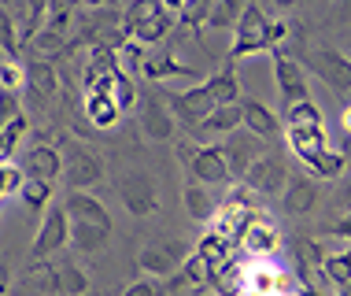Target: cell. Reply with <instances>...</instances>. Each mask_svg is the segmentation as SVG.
Masks as SVG:
<instances>
[{
  "instance_id": "1",
  "label": "cell",
  "mask_w": 351,
  "mask_h": 296,
  "mask_svg": "<svg viewBox=\"0 0 351 296\" xmlns=\"http://www.w3.org/2000/svg\"><path fill=\"white\" fill-rule=\"evenodd\" d=\"M292 37V26L281 23V19H267L263 8L248 0V8L241 12L233 26V45H230V63H241L248 56H263V52H274L281 49V41Z\"/></svg>"
},
{
  "instance_id": "2",
  "label": "cell",
  "mask_w": 351,
  "mask_h": 296,
  "mask_svg": "<svg viewBox=\"0 0 351 296\" xmlns=\"http://www.w3.org/2000/svg\"><path fill=\"white\" fill-rule=\"evenodd\" d=\"M178 26V15L170 12L163 0H126L122 12V30L141 45H159L167 41L170 30Z\"/></svg>"
},
{
  "instance_id": "3",
  "label": "cell",
  "mask_w": 351,
  "mask_h": 296,
  "mask_svg": "<svg viewBox=\"0 0 351 296\" xmlns=\"http://www.w3.org/2000/svg\"><path fill=\"white\" fill-rule=\"evenodd\" d=\"M178 156L189 163V174L196 181L211 185H233V170L226 163L222 148L218 145H193V141H178Z\"/></svg>"
},
{
  "instance_id": "4",
  "label": "cell",
  "mask_w": 351,
  "mask_h": 296,
  "mask_svg": "<svg viewBox=\"0 0 351 296\" xmlns=\"http://www.w3.org/2000/svg\"><path fill=\"white\" fill-rule=\"evenodd\" d=\"M115 193L122 200V207L134 218H148L159 212V189H156V178L148 170H126V174H119Z\"/></svg>"
},
{
  "instance_id": "5",
  "label": "cell",
  "mask_w": 351,
  "mask_h": 296,
  "mask_svg": "<svg viewBox=\"0 0 351 296\" xmlns=\"http://www.w3.org/2000/svg\"><path fill=\"white\" fill-rule=\"evenodd\" d=\"M252 215H259V207H255V193L248 185L244 189H237V193H230V200H226L222 207H215V215H211V230L215 234H222L226 241H241V234H244V226L252 223Z\"/></svg>"
},
{
  "instance_id": "6",
  "label": "cell",
  "mask_w": 351,
  "mask_h": 296,
  "mask_svg": "<svg viewBox=\"0 0 351 296\" xmlns=\"http://www.w3.org/2000/svg\"><path fill=\"white\" fill-rule=\"evenodd\" d=\"M71 244V215L63 204H52L45 207V218H41V230H37L34 244H30V255L34 260H49V255H60V248Z\"/></svg>"
},
{
  "instance_id": "7",
  "label": "cell",
  "mask_w": 351,
  "mask_h": 296,
  "mask_svg": "<svg viewBox=\"0 0 351 296\" xmlns=\"http://www.w3.org/2000/svg\"><path fill=\"white\" fill-rule=\"evenodd\" d=\"M237 248H241L248 260H278L281 248H285V237H281V230L270 223L267 215H252V223L244 226Z\"/></svg>"
},
{
  "instance_id": "8",
  "label": "cell",
  "mask_w": 351,
  "mask_h": 296,
  "mask_svg": "<svg viewBox=\"0 0 351 296\" xmlns=\"http://www.w3.org/2000/svg\"><path fill=\"white\" fill-rule=\"evenodd\" d=\"M167 104H170V111H174V122H182L189 133L218 108V100H215V93L207 82L193 85V89H185V93H174V97H167Z\"/></svg>"
},
{
  "instance_id": "9",
  "label": "cell",
  "mask_w": 351,
  "mask_h": 296,
  "mask_svg": "<svg viewBox=\"0 0 351 296\" xmlns=\"http://www.w3.org/2000/svg\"><path fill=\"white\" fill-rule=\"evenodd\" d=\"M241 178L255 196H281L289 185V167L281 156H255Z\"/></svg>"
},
{
  "instance_id": "10",
  "label": "cell",
  "mask_w": 351,
  "mask_h": 296,
  "mask_svg": "<svg viewBox=\"0 0 351 296\" xmlns=\"http://www.w3.org/2000/svg\"><path fill=\"white\" fill-rule=\"evenodd\" d=\"M26 104L37 111V115H45L49 111V104L60 97V74H56L52 60H30L26 63Z\"/></svg>"
},
{
  "instance_id": "11",
  "label": "cell",
  "mask_w": 351,
  "mask_h": 296,
  "mask_svg": "<svg viewBox=\"0 0 351 296\" xmlns=\"http://www.w3.org/2000/svg\"><path fill=\"white\" fill-rule=\"evenodd\" d=\"M270 60H274V85H278L285 108H289V104H296V100H307V97H311V89H307V71L300 67L296 56H289L285 49H274Z\"/></svg>"
},
{
  "instance_id": "12",
  "label": "cell",
  "mask_w": 351,
  "mask_h": 296,
  "mask_svg": "<svg viewBox=\"0 0 351 296\" xmlns=\"http://www.w3.org/2000/svg\"><path fill=\"white\" fill-rule=\"evenodd\" d=\"M307 67L333 93H351V60L340 49H315L307 56Z\"/></svg>"
},
{
  "instance_id": "13",
  "label": "cell",
  "mask_w": 351,
  "mask_h": 296,
  "mask_svg": "<svg viewBox=\"0 0 351 296\" xmlns=\"http://www.w3.org/2000/svg\"><path fill=\"white\" fill-rule=\"evenodd\" d=\"M63 178H67L71 189H93L104 181V159L97 152L71 145V152L63 156Z\"/></svg>"
},
{
  "instance_id": "14",
  "label": "cell",
  "mask_w": 351,
  "mask_h": 296,
  "mask_svg": "<svg viewBox=\"0 0 351 296\" xmlns=\"http://www.w3.org/2000/svg\"><path fill=\"white\" fill-rule=\"evenodd\" d=\"M141 130H145L148 141H174L178 122H174V111H170L167 97L148 93V100H141Z\"/></svg>"
},
{
  "instance_id": "15",
  "label": "cell",
  "mask_w": 351,
  "mask_h": 296,
  "mask_svg": "<svg viewBox=\"0 0 351 296\" xmlns=\"http://www.w3.org/2000/svg\"><path fill=\"white\" fill-rule=\"evenodd\" d=\"M23 170H26V178H41L56 185V178L63 174V152L49 145V141H37V145L23 152Z\"/></svg>"
},
{
  "instance_id": "16",
  "label": "cell",
  "mask_w": 351,
  "mask_h": 296,
  "mask_svg": "<svg viewBox=\"0 0 351 296\" xmlns=\"http://www.w3.org/2000/svg\"><path fill=\"white\" fill-rule=\"evenodd\" d=\"M241 126L255 133L259 141H274L285 133V122L274 108H267L263 100H241Z\"/></svg>"
},
{
  "instance_id": "17",
  "label": "cell",
  "mask_w": 351,
  "mask_h": 296,
  "mask_svg": "<svg viewBox=\"0 0 351 296\" xmlns=\"http://www.w3.org/2000/svg\"><path fill=\"white\" fill-rule=\"evenodd\" d=\"M218 148H222V156H226V163H230L233 178H241L244 170H248L252 159H255V156H263V152H259V137H255V133H248V130H233V133H226Z\"/></svg>"
},
{
  "instance_id": "18",
  "label": "cell",
  "mask_w": 351,
  "mask_h": 296,
  "mask_svg": "<svg viewBox=\"0 0 351 296\" xmlns=\"http://www.w3.org/2000/svg\"><path fill=\"white\" fill-rule=\"evenodd\" d=\"M137 266L145 271V278H174L182 271V255L174 244H145L137 255Z\"/></svg>"
},
{
  "instance_id": "19",
  "label": "cell",
  "mask_w": 351,
  "mask_h": 296,
  "mask_svg": "<svg viewBox=\"0 0 351 296\" xmlns=\"http://www.w3.org/2000/svg\"><path fill=\"white\" fill-rule=\"evenodd\" d=\"M281 200H285V212L289 215H311L322 200V189L311 174H296V178L289 174V185H285Z\"/></svg>"
},
{
  "instance_id": "20",
  "label": "cell",
  "mask_w": 351,
  "mask_h": 296,
  "mask_svg": "<svg viewBox=\"0 0 351 296\" xmlns=\"http://www.w3.org/2000/svg\"><path fill=\"white\" fill-rule=\"evenodd\" d=\"M233 130H241V100L218 104L211 115L193 130V137H196V145H207L211 137H226V133H233Z\"/></svg>"
},
{
  "instance_id": "21",
  "label": "cell",
  "mask_w": 351,
  "mask_h": 296,
  "mask_svg": "<svg viewBox=\"0 0 351 296\" xmlns=\"http://www.w3.org/2000/svg\"><path fill=\"white\" fill-rule=\"evenodd\" d=\"M115 71H122V60H119V49H115V45H93L89 63H85V74H82L85 89H97V85H100L104 78H111Z\"/></svg>"
},
{
  "instance_id": "22",
  "label": "cell",
  "mask_w": 351,
  "mask_h": 296,
  "mask_svg": "<svg viewBox=\"0 0 351 296\" xmlns=\"http://www.w3.org/2000/svg\"><path fill=\"white\" fill-rule=\"evenodd\" d=\"M285 141H289L292 156L307 159L315 152L329 148V130H326V122H318V126H285Z\"/></svg>"
},
{
  "instance_id": "23",
  "label": "cell",
  "mask_w": 351,
  "mask_h": 296,
  "mask_svg": "<svg viewBox=\"0 0 351 296\" xmlns=\"http://www.w3.org/2000/svg\"><path fill=\"white\" fill-rule=\"evenodd\" d=\"M111 241V226L100 223H82V218H71V248L82 255H97L104 252Z\"/></svg>"
},
{
  "instance_id": "24",
  "label": "cell",
  "mask_w": 351,
  "mask_h": 296,
  "mask_svg": "<svg viewBox=\"0 0 351 296\" xmlns=\"http://www.w3.org/2000/svg\"><path fill=\"white\" fill-rule=\"evenodd\" d=\"M141 74H145L148 82H167V78H200V71H196V67L182 63L178 56H170V52L148 56V60L141 63Z\"/></svg>"
},
{
  "instance_id": "25",
  "label": "cell",
  "mask_w": 351,
  "mask_h": 296,
  "mask_svg": "<svg viewBox=\"0 0 351 296\" xmlns=\"http://www.w3.org/2000/svg\"><path fill=\"white\" fill-rule=\"evenodd\" d=\"M71 218H82V223H100V226H111V215L108 207L100 204L97 196H89V189H71L67 200H63Z\"/></svg>"
},
{
  "instance_id": "26",
  "label": "cell",
  "mask_w": 351,
  "mask_h": 296,
  "mask_svg": "<svg viewBox=\"0 0 351 296\" xmlns=\"http://www.w3.org/2000/svg\"><path fill=\"white\" fill-rule=\"evenodd\" d=\"M85 119H89L93 126H100V130H111V126L122 119V108L115 104V97H111V93L89 89V93H85Z\"/></svg>"
},
{
  "instance_id": "27",
  "label": "cell",
  "mask_w": 351,
  "mask_h": 296,
  "mask_svg": "<svg viewBox=\"0 0 351 296\" xmlns=\"http://www.w3.org/2000/svg\"><path fill=\"white\" fill-rule=\"evenodd\" d=\"M303 167H307V174L318 178V181H337L340 174H344V167H348V156L329 145V148H322V152H315V156L303 159Z\"/></svg>"
},
{
  "instance_id": "28",
  "label": "cell",
  "mask_w": 351,
  "mask_h": 296,
  "mask_svg": "<svg viewBox=\"0 0 351 296\" xmlns=\"http://www.w3.org/2000/svg\"><path fill=\"white\" fill-rule=\"evenodd\" d=\"M182 200H185V207H189V215L196 218V223H211V215H215V196H211V189L204 185V181H196V178H189L185 181V189H182Z\"/></svg>"
},
{
  "instance_id": "29",
  "label": "cell",
  "mask_w": 351,
  "mask_h": 296,
  "mask_svg": "<svg viewBox=\"0 0 351 296\" xmlns=\"http://www.w3.org/2000/svg\"><path fill=\"white\" fill-rule=\"evenodd\" d=\"M26 137H30V115L23 111V115H15L8 126H0V163H8V159L23 148Z\"/></svg>"
},
{
  "instance_id": "30",
  "label": "cell",
  "mask_w": 351,
  "mask_h": 296,
  "mask_svg": "<svg viewBox=\"0 0 351 296\" xmlns=\"http://www.w3.org/2000/svg\"><path fill=\"white\" fill-rule=\"evenodd\" d=\"M89 293V274L78 263H56V296H85Z\"/></svg>"
},
{
  "instance_id": "31",
  "label": "cell",
  "mask_w": 351,
  "mask_h": 296,
  "mask_svg": "<svg viewBox=\"0 0 351 296\" xmlns=\"http://www.w3.org/2000/svg\"><path fill=\"white\" fill-rule=\"evenodd\" d=\"M97 89H104V93H111L115 97V104L122 111H130V108H137V89H134V82H130V74L126 71H115L111 78H104ZM89 93V89H85Z\"/></svg>"
},
{
  "instance_id": "32",
  "label": "cell",
  "mask_w": 351,
  "mask_h": 296,
  "mask_svg": "<svg viewBox=\"0 0 351 296\" xmlns=\"http://www.w3.org/2000/svg\"><path fill=\"white\" fill-rule=\"evenodd\" d=\"M19 200L26 204L30 215H41L45 207L52 204V181H41V178H26L23 189H19Z\"/></svg>"
},
{
  "instance_id": "33",
  "label": "cell",
  "mask_w": 351,
  "mask_h": 296,
  "mask_svg": "<svg viewBox=\"0 0 351 296\" xmlns=\"http://www.w3.org/2000/svg\"><path fill=\"white\" fill-rule=\"evenodd\" d=\"M45 19H49V0H23V30H19L23 45L45 30Z\"/></svg>"
},
{
  "instance_id": "34",
  "label": "cell",
  "mask_w": 351,
  "mask_h": 296,
  "mask_svg": "<svg viewBox=\"0 0 351 296\" xmlns=\"http://www.w3.org/2000/svg\"><path fill=\"white\" fill-rule=\"evenodd\" d=\"M244 8H248V0H215L211 15H207V26L211 30H233Z\"/></svg>"
},
{
  "instance_id": "35",
  "label": "cell",
  "mask_w": 351,
  "mask_h": 296,
  "mask_svg": "<svg viewBox=\"0 0 351 296\" xmlns=\"http://www.w3.org/2000/svg\"><path fill=\"white\" fill-rule=\"evenodd\" d=\"M285 126H318V122H326V115H322V108L315 100H296V104H289L285 108V115H281Z\"/></svg>"
},
{
  "instance_id": "36",
  "label": "cell",
  "mask_w": 351,
  "mask_h": 296,
  "mask_svg": "<svg viewBox=\"0 0 351 296\" xmlns=\"http://www.w3.org/2000/svg\"><path fill=\"white\" fill-rule=\"evenodd\" d=\"M0 52H4L8 60H19V56H23V37H19V23H15V15L8 12L4 4H0Z\"/></svg>"
},
{
  "instance_id": "37",
  "label": "cell",
  "mask_w": 351,
  "mask_h": 296,
  "mask_svg": "<svg viewBox=\"0 0 351 296\" xmlns=\"http://www.w3.org/2000/svg\"><path fill=\"white\" fill-rule=\"evenodd\" d=\"M318 274H322L326 282H333V285L351 282V248H344V252H326V260H322Z\"/></svg>"
},
{
  "instance_id": "38",
  "label": "cell",
  "mask_w": 351,
  "mask_h": 296,
  "mask_svg": "<svg viewBox=\"0 0 351 296\" xmlns=\"http://www.w3.org/2000/svg\"><path fill=\"white\" fill-rule=\"evenodd\" d=\"M207 85H211V93H215V100L218 104H233V100H241V78L226 67V71H218L207 78Z\"/></svg>"
},
{
  "instance_id": "39",
  "label": "cell",
  "mask_w": 351,
  "mask_h": 296,
  "mask_svg": "<svg viewBox=\"0 0 351 296\" xmlns=\"http://www.w3.org/2000/svg\"><path fill=\"white\" fill-rule=\"evenodd\" d=\"M0 89L23 93L26 89V63H19V60H4V63H0Z\"/></svg>"
},
{
  "instance_id": "40",
  "label": "cell",
  "mask_w": 351,
  "mask_h": 296,
  "mask_svg": "<svg viewBox=\"0 0 351 296\" xmlns=\"http://www.w3.org/2000/svg\"><path fill=\"white\" fill-rule=\"evenodd\" d=\"M211 4L215 0H185V8H182V15H178V23L182 26H207V15H211Z\"/></svg>"
},
{
  "instance_id": "41",
  "label": "cell",
  "mask_w": 351,
  "mask_h": 296,
  "mask_svg": "<svg viewBox=\"0 0 351 296\" xmlns=\"http://www.w3.org/2000/svg\"><path fill=\"white\" fill-rule=\"evenodd\" d=\"M23 181H26V170L19 167V163H0V196H19V189H23Z\"/></svg>"
},
{
  "instance_id": "42",
  "label": "cell",
  "mask_w": 351,
  "mask_h": 296,
  "mask_svg": "<svg viewBox=\"0 0 351 296\" xmlns=\"http://www.w3.org/2000/svg\"><path fill=\"white\" fill-rule=\"evenodd\" d=\"M30 282H34V289H41L45 296H56V266L45 263V260H34Z\"/></svg>"
},
{
  "instance_id": "43",
  "label": "cell",
  "mask_w": 351,
  "mask_h": 296,
  "mask_svg": "<svg viewBox=\"0 0 351 296\" xmlns=\"http://www.w3.org/2000/svg\"><path fill=\"white\" fill-rule=\"evenodd\" d=\"M30 45H34L41 56H52V52H63V45H67V41H63V34H56V30H49V26H45V30L37 34Z\"/></svg>"
},
{
  "instance_id": "44",
  "label": "cell",
  "mask_w": 351,
  "mask_h": 296,
  "mask_svg": "<svg viewBox=\"0 0 351 296\" xmlns=\"http://www.w3.org/2000/svg\"><path fill=\"white\" fill-rule=\"evenodd\" d=\"M15 115H23V100L12 89H0V126H8Z\"/></svg>"
},
{
  "instance_id": "45",
  "label": "cell",
  "mask_w": 351,
  "mask_h": 296,
  "mask_svg": "<svg viewBox=\"0 0 351 296\" xmlns=\"http://www.w3.org/2000/svg\"><path fill=\"white\" fill-rule=\"evenodd\" d=\"M122 296H163V293H159V285L152 278H141L134 285H126V293H122Z\"/></svg>"
},
{
  "instance_id": "46",
  "label": "cell",
  "mask_w": 351,
  "mask_h": 296,
  "mask_svg": "<svg viewBox=\"0 0 351 296\" xmlns=\"http://www.w3.org/2000/svg\"><path fill=\"white\" fill-rule=\"evenodd\" d=\"M329 237H340V241H351V212H344L337 223H329Z\"/></svg>"
},
{
  "instance_id": "47",
  "label": "cell",
  "mask_w": 351,
  "mask_h": 296,
  "mask_svg": "<svg viewBox=\"0 0 351 296\" xmlns=\"http://www.w3.org/2000/svg\"><path fill=\"white\" fill-rule=\"evenodd\" d=\"M8 285H12V263H8L4 255H0V296L8 293Z\"/></svg>"
},
{
  "instance_id": "48",
  "label": "cell",
  "mask_w": 351,
  "mask_h": 296,
  "mask_svg": "<svg viewBox=\"0 0 351 296\" xmlns=\"http://www.w3.org/2000/svg\"><path fill=\"white\" fill-rule=\"evenodd\" d=\"M340 130H344L348 137H351V104H348L344 111H340Z\"/></svg>"
},
{
  "instance_id": "49",
  "label": "cell",
  "mask_w": 351,
  "mask_h": 296,
  "mask_svg": "<svg viewBox=\"0 0 351 296\" xmlns=\"http://www.w3.org/2000/svg\"><path fill=\"white\" fill-rule=\"evenodd\" d=\"M340 207H344V212H351V185L344 189V193H340V200H337Z\"/></svg>"
},
{
  "instance_id": "50",
  "label": "cell",
  "mask_w": 351,
  "mask_h": 296,
  "mask_svg": "<svg viewBox=\"0 0 351 296\" xmlns=\"http://www.w3.org/2000/svg\"><path fill=\"white\" fill-rule=\"evenodd\" d=\"M163 4L170 8V12H174V15H182V8H185V0H163Z\"/></svg>"
},
{
  "instance_id": "51",
  "label": "cell",
  "mask_w": 351,
  "mask_h": 296,
  "mask_svg": "<svg viewBox=\"0 0 351 296\" xmlns=\"http://www.w3.org/2000/svg\"><path fill=\"white\" fill-rule=\"evenodd\" d=\"M82 4H89V8H108V4H115V0H82Z\"/></svg>"
},
{
  "instance_id": "52",
  "label": "cell",
  "mask_w": 351,
  "mask_h": 296,
  "mask_svg": "<svg viewBox=\"0 0 351 296\" xmlns=\"http://www.w3.org/2000/svg\"><path fill=\"white\" fill-rule=\"evenodd\" d=\"M337 296H351V282H340L337 285Z\"/></svg>"
},
{
  "instance_id": "53",
  "label": "cell",
  "mask_w": 351,
  "mask_h": 296,
  "mask_svg": "<svg viewBox=\"0 0 351 296\" xmlns=\"http://www.w3.org/2000/svg\"><path fill=\"white\" fill-rule=\"evenodd\" d=\"M278 8H296V0H274Z\"/></svg>"
},
{
  "instance_id": "54",
  "label": "cell",
  "mask_w": 351,
  "mask_h": 296,
  "mask_svg": "<svg viewBox=\"0 0 351 296\" xmlns=\"http://www.w3.org/2000/svg\"><path fill=\"white\" fill-rule=\"evenodd\" d=\"M344 56H348V60H351V41H348V52H344Z\"/></svg>"
},
{
  "instance_id": "55",
  "label": "cell",
  "mask_w": 351,
  "mask_h": 296,
  "mask_svg": "<svg viewBox=\"0 0 351 296\" xmlns=\"http://www.w3.org/2000/svg\"><path fill=\"white\" fill-rule=\"evenodd\" d=\"M0 4H4V8H8V4H12V0H0Z\"/></svg>"
}]
</instances>
